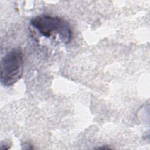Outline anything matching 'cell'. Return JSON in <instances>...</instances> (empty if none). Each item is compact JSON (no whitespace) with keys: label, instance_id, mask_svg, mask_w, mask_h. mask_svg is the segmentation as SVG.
Returning <instances> with one entry per match:
<instances>
[{"label":"cell","instance_id":"obj_1","mask_svg":"<svg viewBox=\"0 0 150 150\" xmlns=\"http://www.w3.org/2000/svg\"><path fill=\"white\" fill-rule=\"evenodd\" d=\"M30 24L45 37L49 38L53 34H57L65 43H69L72 38V31L69 24L58 16L40 15L32 18Z\"/></svg>","mask_w":150,"mask_h":150},{"label":"cell","instance_id":"obj_2","mask_svg":"<svg viewBox=\"0 0 150 150\" xmlns=\"http://www.w3.org/2000/svg\"><path fill=\"white\" fill-rule=\"evenodd\" d=\"M23 54L19 48L12 49L1 59L0 69L1 83L10 86L21 78L23 73Z\"/></svg>","mask_w":150,"mask_h":150}]
</instances>
